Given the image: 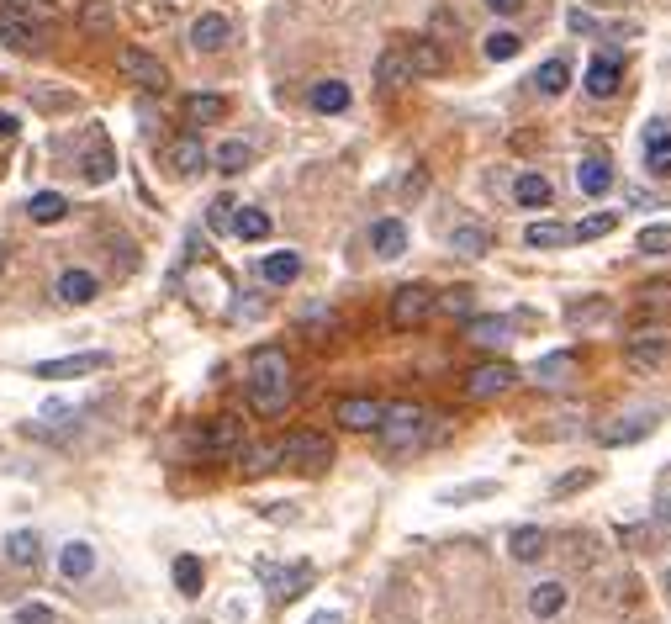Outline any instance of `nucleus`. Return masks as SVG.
Segmentation results:
<instances>
[{"label": "nucleus", "mask_w": 671, "mask_h": 624, "mask_svg": "<svg viewBox=\"0 0 671 624\" xmlns=\"http://www.w3.org/2000/svg\"><path fill=\"white\" fill-rule=\"evenodd\" d=\"M249 402H254V413H286V402L296 397V381H291V360L286 350H254L249 355Z\"/></svg>", "instance_id": "1"}, {"label": "nucleus", "mask_w": 671, "mask_h": 624, "mask_svg": "<svg viewBox=\"0 0 671 624\" xmlns=\"http://www.w3.org/2000/svg\"><path fill=\"white\" fill-rule=\"evenodd\" d=\"M423 434H428V413L418 402H391L381 413V445L386 450H413V445H423Z\"/></svg>", "instance_id": "2"}, {"label": "nucleus", "mask_w": 671, "mask_h": 624, "mask_svg": "<svg viewBox=\"0 0 671 624\" xmlns=\"http://www.w3.org/2000/svg\"><path fill=\"white\" fill-rule=\"evenodd\" d=\"M281 466H296V471H328L333 466V445H328V434H291L281 439Z\"/></svg>", "instance_id": "3"}, {"label": "nucleus", "mask_w": 671, "mask_h": 624, "mask_svg": "<svg viewBox=\"0 0 671 624\" xmlns=\"http://www.w3.org/2000/svg\"><path fill=\"white\" fill-rule=\"evenodd\" d=\"M196 450L207 455V461H228V455H238V450H244V424H238L233 413L212 418V424H201V434H196Z\"/></svg>", "instance_id": "4"}, {"label": "nucleus", "mask_w": 671, "mask_h": 624, "mask_svg": "<svg viewBox=\"0 0 671 624\" xmlns=\"http://www.w3.org/2000/svg\"><path fill=\"white\" fill-rule=\"evenodd\" d=\"M518 381V371L508 360H487V365H476L471 376H465V392H471L476 402H487V397H502Z\"/></svg>", "instance_id": "5"}, {"label": "nucleus", "mask_w": 671, "mask_h": 624, "mask_svg": "<svg viewBox=\"0 0 671 624\" xmlns=\"http://www.w3.org/2000/svg\"><path fill=\"white\" fill-rule=\"evenodd\" d=\"M428 312H434V291L428 286H402L391 297V328H418Z\"/></svg>", "instance_id": "6"}, {"label": "nucleus", "mask_w": 671, "mask_h": 624, "mask_svg": "<svg viewBox=\"0 0 671 624\" xmlns=\"http://www.w3.org/2000/svg\"><path fill=\"white\" fill-rule=\"evenodd\" d=\"M122 75L133 80V85H143V90H164L170 85V69H164L154 53H143V48H122Z\"/></svg>", "instance_id": "7"}, {"label": "nucleus", "mask_w": 671, "mask_h": 624, "mask_svg": "<svg viewBox=\"0 0 671 624\" xmlns=\"http://www.w3.org/2000/svg\"><path fill=\"white\" fill-rule=\"evenodd\" d=\"M106 355L101 350H85V355H69V360H43L37 365V381H74V376H90V371H106Z\"/></svg>", "instance_id": "8"}, {"label": "nucleus", "mask_w": 671, "mask_h": 624, "mask_svg": "<svg viewBox=\"0 0 671 624\" xmlns=\"http://www.w3.org/2000/svg\"><path fill=\"white\" fill-rule=\"evenodd\" d=\"M381 413H386V402H376V397H344L339 408H333V424L365 434V429H381Z\"/></svg>", "instance_id": "9"}, {"label": "nucleus", "mask_w": 671, "mask_h": 624, "mask_svg": "<svg viewBox=\"0 0 671 624\" xmlns=\"http://www.w3.org/2000/svg\"><path fill=\"white\" fill-rule=\"evenodd\" d=\"M0 43L16 48V53H37V48H48V32H43V27H32V22H22L16 11L0 6Z\"/></svg>", "instance_id": "10"}, {"label": "nucleus", "mask_w": 671, "mask_h": 624, "mask_svg": "<svg viewBox=\"0 0 671 624\" xmlns=\"http://www.w3.org/2000/svg\"><path fill=\"white\" fill-rule=\"evenodd\" d=\"M619 80H624V59H619V53H598V59L587 64V96H598V101L619 96Z\"/></svg>", "instance_id": "11"}, {"label": "nucleus", "mask_w": 671, "mask_h": 624, "mask_svg": "<svg viewBox=\"0 0 671 624\" xmlns=\"http://www.w3.org/2000/svg\"><path fill=\"white\" fill-rule=\"evenodd\" d=\"M80 170H85V180H90V186H106V180L117 175V154H111L106 133H90V143H85V159H80Z\"/></svg>", "instance_id": "12"}, {"label": "nucleus", "mask_w": 671, "mask_h": 624, "mask_svg": "<svg viewBox=\"0 0 671 624\" xmlns=\"http://www.w3.org/2000/svg\"><path fill=\"white\" fill-rule=\"evenodd\" d=\"M259 577L270 582V593L281 598V603H291V598H302L307 593V582H312V566H259Z\"/></svg>", "instance_id": "13"}, {"label": "nucleus", "mask_w": 671, "mask_h": 624, "mask_svg": "<svg viewBox=\"0 0 671 624\" xmlns=\"http://www.w3.org/2000/svg\"><path fill=\"white\" fill-rule=\"evenodd\" d=\"M671 355V328H640L629 339V365H656Z\"/></svg>", "instance_id": "14"}, {"label": "nucleus", "mask_w": 671, "mask_h": 624, "mask_svg": "<svg viewBox=\"0 0 671 624\" xmlns=\"http://www.w3.org/2000/svg\"><path fill=\"white\" fill-rule=\"evenodd\" d=\"M645 170L671 175V122H661V117L645 127Z\"/></svg>", "instance_id": "15"}, {"label": "nucleus", "mask_w": 671, "mask_h": 624, "mask_svg": "<svg viewBox=\"0 0 671 624\" xmlns=\"http://www.w3.org/2000/svg\"><path fill=\"white\" fill-rule=\"evenodd\" d=\"M191 43H196L201 53H217V48H228V43H233V22H228V16H217V11L196 16V27H191Z\"/></svg>", "instance_id": "16"}, {"label": "nucleus", "mask_w": 671, "mask_h": 624, "mask_svg": "<svg viewBox=\"0 0 671 624\" xmlns=\"http://www.w3.org/2000/svg\"><path fill=\"white\" fill-rule=\"evenodd\" d=\"M576 186H582L587 196H608L613 191V164H608V154H587L582 170H576Z\"/></svg>", "instance_id": "17"}, {"label": "nucleus", "mask_w": 671, "mask_h": 624, "mask_svg": "<svg viewBox=\"0 0 671 624\" xmlns=\"http://www.w3.org/2000/svg\"><path fill=\"white\" fill-rule=\"evenodd\" d=\"M370 249H376L381 260H397V254H407V228L397 217H381V223L370 228Z\"/></svg>", "instance_id": "18"}, {"label": "nucleus", "mask_w": 671, "mask_h": 624, "mask_svg": "<svg viewBox=\"0 0 671 624\" xmlns=\"http://www.w3.org/2000/svg\"><path fill=\"white\" fill-rule=\"evenodd\" d=\"M170 170L175 175H201V170H207V149H201V138L185 133V138L170 143Z\"/></svg>", "instance_id": "19"}, {"label": "nucleus", "mask_w": 671, "mask_h": 624, "mask_svg": "<svg viewBox=\"0 0 671 624\" xmlns=\"http://www.w3.org/2000/svg\"><path fill=\"white\" fill-rule=\"evenodd\" d=\"M59 572H64L69 582H85L90 572H96V550H90L85 540H69V545L59 550Z\"/></svg>", "instance_id": "20"}, {"label": "nucleus", "mask_w": 671, "mask_h": 624, "mask_svg": "<svg viewBox=\"0 0 671 624\" xmlns=\"http://www.w3.org/2000/svg\"><path fill=\"white\" fill-rule=\"evenodd\" d=\"M259 275H265L270 286H291L296 275H302V254L296 249H281V254H265V260H259Z\"/></svg>", "instance_id": "21"}, {"label": "nucleus", "mask_w": 671, "mask_h": 624, "mask_svg": "<svg viewBox=\"0 0 671 624\" xmlns=\"http://www.w3.org/2000/svg\"><path fill=\"white\" fill-rule=\"evenodd\" d=\"M413 80V64H407V53L402 48H386L381 59H376V85L381 90H397V85H407Z\"/></svg>", "instance_id": "22"}, {"label": "nucleus", "mask_w": 671, "mask_h": 624, "mask_svg": "<svg viewBox=\"0 0 671 624\" xmlns=\"http://www.w3.org/2000/svg\"><path fill=\"white\" fill-rule=\"evenodd\" d=\"M566 598H571L566 582H539L534 593H529V614H534V619H555V614L566 609Z\"/></svg>", "instance_id": "23"}, {"label": "nucleus", "mask_w": 671, "mask_h": 624, "mask_svg": "<svg viewBox=\"0 0 671 624\" xmlns=\"http://www.w3.org/2000/svg\"><path fill=\"white\" fill-rule=\"evenodd\" d=\"M508 334H513V318H465V339L471 344H508Z\"/></svg>", "instance_id": "24"}, {"label": "nucleus", "mask_w": 671, "mask_h": 624, "mask_svg": "<svg viewBox=\"0 0 671 624\" xmlns=\"http://www.w3.org/2000/svg\"><path fill=\"white\" fill-rule=\"evenodd\" d=\"M96 275H90V270H64L59 275V297L64 302H74V307H85V302H96Z\"/></svg>", "instance_id": "25"}, {"label": "nucleus", "mask_w": 671, "mask_h": 624, "mask_svg": "<svg viewBox=\"0 0 671 624\" xmlns=\"http://www.w3.org/2000/svg\"><path fill=\"white\" fill-rule=\"evenodd\" d=\"M6 11H16L22 22H32V27H43V32H53L59 27V6H48V0H0Z\"/></svg>", "instance_id": "26"}, {"label": "nucleus", "mask_w": 671, "mask_h": 624, "mask_svg": "<svg viewBox=\"0 0 671 624\" xmlns=\"http://www.w3.org/2000/svg\"><path fill=\"white\" fill-rule=\"evenodd\" d=\"M650 429H656V413H635V418H619V429H603L598 439L603 445H635V439H645Z\"/></svg>", "instance_id": "27"}, {"label": "nucleus", "mask_w": 671, "mask_h": 624, "mask_svg": "<svg viewBox=\"0 0 671 624\" xmlns=\"http://www.w3.org/2000/svg\"><path fill=\"white\" fill-rule=\"evenodd\" d=\"M508 550H513V561H539V556H545V550H550V535H545V529H513V540H508Z\"/></svg>", "instance_id": "28"}, {"label": "nucleus", "mask_w": 671, "mask_h": 624, "mask_svg": "<svg viewBox=\"0 0 671 624\" xmlns=\"http://www.w3.org/2000/svg\"><path fill=\"white\" fill-rule=\"evenodd\" d=\"M233 233L244 238V244L270 238V212H259V207H233Z\"/></svg>", "instance_id": "29"}, {"label": "nucleus", "mask_w": 671, "mask_h": 624, "mask_svg": "<svg viewBox=\"0 0 671 624\" xmlns=\"http://www.w3.org/2000/svg\"><path fill=\"white\" fill-rule=\"evenodd\" d=\"M344 106H349V85L344 80H318L312 85V112L333 117V112H344Z\"/></svg>", "instance_id": "30"}, {"label": "nucleus", "mask_w": 671, "mask_h": 624, "mask_svg": "<svg viewBox=\"0 0 671 624\" xmlns=\"http://www.w3.org/2000/svg\"><path fill=\"white\" fill-rule=\"evenodd\" d=\"M64 212H69V201H64L59 191H37V196L27 201V217H32V223H43V228H53Z\"/></svg>", "instance_id": "31"}, {"label": "nucleus", "mask_w": 671, "mask_h": 624, "mask_svg": "<svg viewBox=\"0 0 671 624\" xmlns=\"http://www.w3.org/2000/svg\"><path fill=\"white\" fill-rule=\"evenodd\" d=\"M37 556H43V540H37L32 529H16V535H6V561H11V566H37Z\"/></svg>", "instance_id": "32"}, {"label": "nucleus", "mask_w": 671, "mask_h": 624, "mask_svg": "<svg viewBox=\"0 0 671 624\" xmlns=\"http://www.w3.org/2000/svg\"><path fill=\"white\" fill-rule=\"evenodd\" d=\"M571 85V69H566V59H545L534 69V90L539 96H561V90Z\"/></svg>", "instance_id": "33"}, {"label": "nucleus", "mask_w": 671, "mask_h": 624, "mask_svg": "<svg viewBox=\"0 0 671 624\" xmlns=\"http://www.w3.org/2000/svg\"><path fill=\"white\" fill-rule=\"evenodd\" d=\"M450 249H455V254H465V260H481V254L492 249V233H487V228H476V223H465V228H455Z\"/></svg>", "instance_id": "34"}, {"label": "nucleus", "mask_w": 671, "mask_h": 624, "mask_svg": "<svg viewBox=\"0 0 671 624\" xmlns=\"http://www.w3.org/2000/svg\"><path fill=\"white\" fill-rule=\"evenodd\" d=\"M402 53H407V64H413V80L418 75H439L444 69V53L434 43H402Z\"/></svg>", "instance_id": "35"}, {"label": "nucleus", "mask_w": 671, "mask_h": 624, "mask_svg": "<svg viewBox=\"0 0 671 624\" xmlns=\"http://www.w3.org/2000/svg\"><path fill=\"white\" fill-rule=\"evenodd\" d=\"M513 196H518V207H550V180L545 175H518V186H513Z\"/></svg>", "instance_id": "36"}, {"label": "nucleus", "mask_w": 671, "mask_h": 624, "mask_svg": "<svg viewBox=\"0 0 671 624\" xmlns=\"http://www.w3.org/2000/svg\"><path fill=\"white\" fill-rule=\"evenodd\" d=\"M249 159H254V149H249V143H238V138H228V143H222V149L212 154V164H217L222 175H238Z\"/></svg>", "instance_id": "37"}, {"label": "nucleus", "mask_w": 671, "mask_h": 624, "mask_svg": "<svg viewBox=\"0 0 671 624\" xmlns=\"http://www.w3.org/2000/svg\"><path fill=\"white\" fill-rule=\"evenodd\" d=\"M80 27H85V32H111V27H117V16H111V0H85V6H80Z\"/></svg>", "instance_id": "38"}, {"label": "nucleus", "mask_w": 671, "mask_h": 624, "mask_svg": "<svg viewBox=\"0 0 671 624\" xmlns=\"http://www.w3.org/2000/svg\"><path fill=\"white\" fill-rule=\"evenodd\" d=\"M185 117H191V122H222V117H228V101H222V96H191V101H185Z\"/></svg>", "instance_id": "39"}, {"label": "nucleus", "mask_w": 671, "mask_h": 624, "mask_svg": "<svg viewBox=\"0 0 671 624\" xmlns=\"http://www.w3.org/2000/svg\"><path fill=\"white\" fill-rule=\"evenodd\" d=\"M613 228H619V212H592V217H582V223L571 228V238H603Z\"/></svg>", "instance_id": "40"}, {"label": "nucleus", "mask_w": 671, "mask_h": 624, "mask_svg": "<svg viewBox=\"0 0 671 624\" xmlns=\"http://www.w3.org/2000/svg\"><path fill=\"white\" fill-rule=\"evenodd\" d=\"M524 238H529L534 249H555V244H566V238H571V228L566 223H534Z\"/></svg>", "instance_id": "41"}, {"label": "nucleus", "mask_w": 671, "mask_h": 624, "mask_svg": "<svg viewBox=\"0 0 671 624\" xmlns=\"http://www.w3.org/2000/svg\"><path fill=\"white\" fill-rule=\"evenodd\" d=\"M175 587H180V593H191V598L201 593V561L196 556H180L175 561Z\"/></svg>", "instance_id": "42"}, {"label": "nucleus", "mask_w": 671, "mask_h": 624, "mask_svg": "<svg viewBox=\"0 0 671 624\" xmlns=\"http://www.w3.org/2000/svg\"><path fill=\"white\" fill-rule=\"evenodd\" d=\"M518 48H524V43H518V32H508V27H502V32H492V38H487V59H513V53Z\"/></svg>", "instance_id": "43"}, {"label": "nucleus", "mask_w": 671, "mask_h": 624, "mask_svg": "<svg viewBox=\"0 0 671 624\" xmlns=\"http://www.w3.org/2000/svg\"><path fill=\"white\" fill-rule=\"evenodd\" d=\"M244 455V471H270L281 466V445H259V450H238Z\"/></svg>", "instance_id": "44"}, {"label": "nucleus", "mask_w": 671, "mask_h": 624, "mask_svg": "<svg viewBox=\"0 0 671 624\" xmlns=\"http://www.w3.org/2000/svg\"><path fill=\"white\" fill-rule=\"evenodd\" d=\"M444 312H450V318H476V291H450V297H444Z\"/></svg>", "instance_id": "45"}, {"label": "nucleus", "mask_w": 671, "mask_h": 624, "mask_svg": "<svg viewBox=\"0 0 671 624\" xmlns=\"http://www.w3.org/2000/svg\"><path fill=\"white\" fill-rule=\"evenodd\" d=\"M640 254H671V228H640Z\"/></svg>", "instance_id": "46"}, {"label": "nucleus", "mask_w": 671, "mask_h": 624, "mask_svg": "<svg viewBox=\"0 0 671 624\" xmlns=\"http://www.w3.org/2000/svg\"><path fill=\"white\" fill-rule=\"evenodd\" d=\"M16 624H59V614H53L48 603H22V609H16Z\"/></svg>", "instance_id": "47"}, {"label": "nucleus", "mask_w": 671, "mask_h": 624, "mask_svg": "<svg viewBox=\"0 0 671 624\" xmlns=\"http://www.w3.org/2000/svg\"><path fill=\"white\" fill-rule=\"evenodd\" d=\"M497 482H471V487H455V492H444V503H471V498H492Z\"/></svg>", "instance_id": "48"}, {"label": "nucleus", "mask_w": 671, "mask_h": 624, "mask_svg": "<svg viewBox=\"0 0 671 624\" xmlns=\"http://www.w3.org/2000/svg\"><path fill=\"white\" fill-rule=\"evenodd\" d=\"M587 318H613V307L598 297V302H576L571 307V323H587Z\"/></svg>", "instance_id": "49"}, {"label": "nucleus", "mask_w": 671, "mask_h": 624, "mask_svg": "<svg viewBox=\"0 0 671 624\" xmlns=\"http://www.w3.org/2000/svg\"><path fill=\"white\" fill-rule=\"evenodd\" d=\"M576 371V355H545L539 360V376H571Z\"/></svg>", "instance_id": "50"}, {"label": "nucleus", "mask_w": 671, "mask_h": 624, "mask_svg": "<svg viewBox=\"0 0 671 624\" xmlns=\"http://www.w3.org/2000/svg\"><path fill=\"white\" fill-rule=\"evenodd\" d=\"M207 223H212L217 233H222V228H233V201H228V196H217V201H212V212H207Z\"/></svg>", "instance_id": "51"}, {"label": "nucleus", "mask_w": 671, "mask_h": 624, "mask_svg": "<svg viewBox=\"0 0 671 624\" xmlns=\"http://www.w3.org/2000/svg\"><path fill=\"white\" fill-rule=\"evenodd\" d=\"M587 482H592V476L576 471V476H566V482H555V492H576V487H587Z\"/></svg>", "instance_id": "52"}, {"label": "nucleus", "mask_w": 671, "mask_h": 624, "mask_svg": "<svg viewBox=\"0 0 671 624\" xmlns=\"http://www.w3.org/2000/svg\"><path fill=\"white\" fill-rule=\"evenodd\" d=\"M16 127H22V122H16L11 112H0V143H11V138H16Z\"/></svg>", "instance_id": "53"}, {"label": "nucleus", "mask_w": 671, "mask_h": 624, "mask_svg": "<svg viewBox=\"0 0 671 624\" xmlns=\"http://www.w3.org/2000/svg\"><path fill=\"white\" fill-rule=\"evenodd\" d=\"M492 11H502V16H508V11H518V0H492Z\"/></svg>", "instance_id": "54"}, {"label": "nucleus", "mask_w": 671, "mask_h": 624, "mask_svg": "<svg viewBox=\"0 0 671 624\" xmlns=\"http://www.w3.org/2000/svg\"><path fill=\"white\" fill-rule=\"evenodd\" d=\"M307 624H344L339 614H318V619H307Z\"/></svg>", "instance_id": "55"}, {"label": "nucleus", "mask_w": 671, "mask_h": 624, "mask_svg": "<svg viewBox=\"0 0 671 624\" xmlns=\"http://www.w3.org/2000/svg\"><path fill=\"white\" fill-rule=\"evenodd\" d=\"M0 265H6V244H0Z\"/></svg>", "instance_id": "56"}, {"label": "nucleus", "mask_w": 671, "mask_h": 624, "mask_svg": "<svg viewBox=\"0 0 671 624\" xmlns=\"http://www.w3.org/2000/svg\"><path fill=\"white\" fill-rule=\"evenodd\" d=\"M666 587H671V577H666Z\"/></svg>", "instance_id": "57"}]
</instances>
